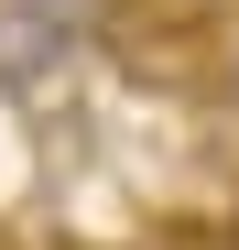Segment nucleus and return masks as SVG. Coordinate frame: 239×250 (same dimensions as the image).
I'll return each instance as SVG.
<instances>
[{"label":"nucleus","mask_w":239,"mask_h":250,"mask_svg":"<svg viewBox=\"0 0 239 250\" xmlns=\"http://www.w3.org/2000/svg\"><path fill=\"white\" fill-rule=\"evenodd\" d=\"M218 87H228V98H239V22H228V33H218Z\"/></svg>","instance_id":"nucleus-2"},{"label":"nucleus","mask_w":239,"mask_h":250,"mask_svg":"<svg viewBox=\"0 0 239 250\" xmlns=\"http://www.w3.org/2000/svg\"><path fill=\"white\" fill-rule=\"evenodd\" d=\"M65 65H76V33H55L44 11H22V0H0V87H44Z\"/></svg>","instance_id":"nucleus-1"}]
</instances>
